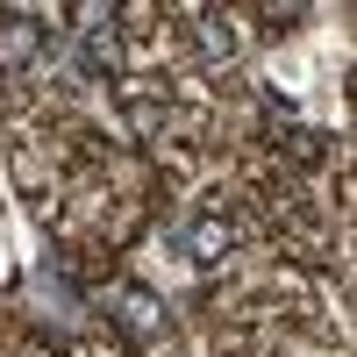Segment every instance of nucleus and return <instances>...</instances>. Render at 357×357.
I'll return each instance as SVG.
<instances>
[{
	"label": "nucleus",
	"mask_w": 357,
	"mask_h": 357,
	"mask_svg": "<svg viewBox=\"0 0 357 357\" xmlns=\"http://www.w3.org/2000/svg\"><path fill=\"white\" fill-rule=\"evenodd\" d=\"M107 321H114V329H122L136 350H151V343L172 336V307L158 301L151 286H136V279H122V286L107 293Z\"/></svg>",
	"instance_id": "obj_1"
},
{
	"label": "nucleus",
	"mask_w": 357,
	"mask_h": 357,
	"mask_svg": "<svg viewBox=\"0 0 357 357\" xmlns=\"http://www.w3.org/2000/svg\"><path fill=\"white\" fill-rule=\"evenodd\" d=\"M79 72L86 79H122V36H114V15L79 8Z\"/></svg>",
	"instance_id": "obj_2"
},
{
	"label": "nucleus",
	"mask_w": 357,
	"mask_h": 357,
	"mask_svg": "<svg viewBox=\"0 0 357 357\" xmlns=\"http://www.w3.org/2000/svg\"><path fill=\"white\" fill-rule=\"evenodd\" d=\"M43 43H50L43 15H29V8H0V65H8V72L36 65V57H43Z\"/></svg>",
	"instance_id": "obj_3"
},
{
	"label": "nucleus",
	"mask_w": 357,
	"mask_h": 357,
	"mask_svg": "<svg viewBox=\"0 0 357 357\" xmlns=\"http://www.w3.org/2000/svg\"><path fill=\"white\" fill-rule=\"evenodd\" d=\"M172 243L186 250V264L215 272V264L229 257V222H222V215H193V222H178V229H172Z\"/></svg>",
	"instance_id": "obj_4"
},
{
	"label": "nucleus",
	"mask_w": 357,
	"mask_h": 357,
	"mask_svg": "<svg viewBox=\"0 0 357 357\" xmlns=\"http://www.w3.org/2000/svg\"><path fill=\"white\" fill-rule=\"evenodd\" d=\"M193 50L207 57V65H236V50H243V36H236V22L229 15H193Z\"/></svg>",
	"instance_id": "obj_5"
},
{
	"label": "nucleus",
	"mask_w": 357,
	"mask_h": 357,
	"mask_svg": "<svg viewBox=\"0 0 357 357\" xmlns=\"http://www.w3.org/2000/svg\"><path fill=\"white\" fill-rule=\"evenodd\" d=\"M36 314L50 321V329H72V321H79V293L57 272H36Z\"/></svg>",
	"instance_id": "obj_6"
}]
</instances>
